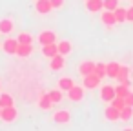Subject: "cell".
I'll list each match as a JSON object with an SVG mask.
<instances>
[{
	"instance_id": "1",
	"label": "cell",
	"mask_w": 133,
	"mask_h": 131,
	"mask_svg": "<svg viewBox=\"0 0 133 131\" xmlns=\"http://www.w3.org/2000/svg\"><path fill=\"white\" fill-rule=\"evenodd\" d=\"M100 80H102V78H100L97 73H89V75L82 77V86H84L86 89H95V87L100 86Z\"/></svg>"
},
{
	"instance_id": "2",
	"label": "cell",
	"mask_w": 133,
	"mask_h": 131,
	"mask_svg": "<svg viewBox=\"0 0 133 131\" xmlns=\"http://www.w3.org/2000/svg\"><path fill=\"white\" fill-rule=\"evenodd\" d=\"M115 96H117L115 86L106 84V86H102V87H100V100H102V102H111Z\"/></svg>"
},
{
	"instance_id": "3",
	"label": "cell",
	"mask_w": 133,
	"mask_h": 131,
	"mask_svg": "<svg viewBox=\"0 0 133 131\" xmlns=\"http://www.w3.org/2000/svg\"><path fill=\"white\" fill-rule=\"evenodd\" d=\"M64 66H66V58H64V55L57 53L55 57L49 58V69H51V71H60V69H64Z\"/></svg>"
},
{
	"instance_id": "4",
	"label": "cell",
	"mask_w": 133,
	"mask_h": 131,
	"mask_svg": "<svg viewBox=\"0 0 133 131\" xmlns=\"http://www.w3.org/2000/svg\"><path fill=\"white\" fill-rule=\"evenodd\" d=\"M17 116H18V111H17V107H15V106L2 107V120H4V122L11 124V122H15V120H17Z\"/></svg>"
},
{
	"instance_id": "5",
	"label": "cell",
	"mask_w": 133,
	"mask_h": 131,
	"mask_svg": "<svg viewBox=\"0 0 133 131\" xmlns=\"http://www.w3.org/2000/svg\"><path fill=\"white\" fill-rule=\"evenodd\" d=\"M68 98L71 100V102H80L82 98H84V86H73L69 91H68Z\"/></svg>"
},
{
	"instance_id": "6",
	"label": "cell",
	"mask_w": 133,
	"mask_h": 131,
	"mask_svg": "<svg viewBox=\"0 0 133 131\" xmlns=\"http://www.w3.org/2000/svg\"><path fill=\"white\" fill-rule=\"evenodd\" d=\"M35 9L38 15H48L53 6H51V0H35Z\"/></svg>"
},
{
	"instance_id": "7",
	"label": "cell",
	"mask_w": 133,
	"mask_h": 131,
	"mask_svg": "<svg viewBox=\"0 0 133 131\" xmlns=\"http://www.w3.org/2000/svg\"><path fill=\"white\" fill-rule=\"evenodd\" d=\"M100 20H102V24H104V26H108V27L115 26V24H117V17H115V11L104 9V11H102V15H100Z\"/></svg>"
},
{
	"instance_id": "8",
	"label": "cell",
	"mask_w": 133,
	"mask_h": 131,
	"mask_svg": "<svg viewBox=\"0 0 133 131\" xmlns=\"http://www.w3.org/2000/svg\"><path fill=\"white\" fill-rule=\"evenodd\" d=\"M4 51L8 55H17V49H18V40L17 38H6L4 44H2Z\"/></svg>"
},
{
	"instance_id": "9",
	"label": "cell",
	"mask_w": 133,
	"mask_h": 131,
	"mask_svg": "<svg viewBox=\"0 0 133 131\" xmlns=\"http://www.w3.org/2000/svg\"><path fill=\"white\" fill-rule=\"evenodd\" d=\"M104 116H106V120H109V122H115V120H120V109H117L115 106H108L106 107V111H104Z\"/></svg>"
},
{
	"instance_id": "10",
	"label": "cell",
	"mask_w": 133,
	"mask_h": 131,
	"mask_svg": "<svg viewBox=\"0 0 133 131\" xmlns=\"http://www.w3.org/2000/svg\"><path fill=\"white\" fill-rule=\"evenodd\" d=\"M53 120H55L57 124H68V122L71 120V113L66 111V109L55 111V113H53Z\"/></svg>"
},
{
	"instance_id": "11",
	"label": "cell",
	"mask_w": 133,
	"mask_h": 131,
	"mask_svg": "<svg viewBox=\"0 0 133 131\" xmlns=\"http://www.w3.org/2000/svg\"><path fill=\"white\" fill-rule=\"evenodd\" d=\"M86 9L89 13H98L104 9V0H86Z\"/></svg>"
},
{
	"instance_id": "12",
	"label": "cell",
	"mask_w": 133,
	"mask_h": 131,
	"mask_svg": "<svg viewBox=\"0 0 133 131\" xmlns=\"http://www.w3.org/2000/svg\"><path fill=\"white\" fill-rule=\"evenodd\" d=\"M38 42H40L42 46L53 44V42H57V35H55L53 31H42V33L38 35Z\"/></svg>"
},
{
	"instance_id": "13",
	"label": "cell",
	"mask_w": 133,
	"mask_h": 131,
	"mask_svg": "<svg viewBox=\"0 0 133 131\" xmlns=\"http://www.w3.org/2000/svg\"><path fill=\"white\" fill-rule=\"evenodd\" d=\"M93 71H95V62L84 60V62L78 64V73H80V77H86V75H89V73H93Z\"/></svg>"
},
{
	"instance_id": "14",
	"label": "cell",
	"mask_w": 133,
	"mask_h": 131,
	"mask_svg": "<svg viewBox=\"0 0 133 131\" xmlns=\"http://www.w3.org/2000/svg\"><path fill=\"white\" fill-rule=\"evenodd\" d=\"M53 106H55V104H53V100L49 98V95H48V93H42L40 98H38V107H40L42 111H49Z\"/></svg>"
},
{
	"instance_id": "15",
	"label": "cell",
	"mask_w": 133,
	"mask_h": 131,
	"mask_svg": "<svg viewBox=\"0 0 133 131\" xmlns=\"http://www.w3.org/2000/svg\"><path fill=\"white\" fill-rule=\"evenodd\" d=\"M31 53H33V44H20V42H18L17 55H18L20 58H28V57H31Z\"/></svg>"
},
{
	"instance_id": "16",
	"label": "cell",
	"mask_w": 133,
	"mask_h": 131,
	"mask_svg": "<svg viewBox=\"0 0 133 131\" xmlns=\"http://www.w3.org/2000/svg\"><path fill=\"white\" fill-rule=\"evenodd\" d=\"M13 29H15V24H13L11 18H2V20H0V33L9 35Z\"/></svg>"
},
{
	"instance_id": "17",
	"label": "cell",
	"mask_w": 133,
	"mask_h": 131,
	"mask_svg": "<svg viewBox=\"0 0 133 131\" xmlns=\"http://www.w3.org/2000/svg\"><path fill=\"white\" fill-rule=\"evenodd\" d=\"M57 47H58V53L60 55H69L71 51H73V46H71V42L69 40H60V42H57Z\"/></svg>"
},
{
	"instance_id": "18",
	"label": "cell",
	"mask_w": 133,
	"mask_h": 131,
	"mask_svg": "<svg viewBox=\"0 0 133 131\" xmlns=\"http://www.w3.org/2000/svg\"><path fill=\"white\" fill-rule=\"evenodd\" d=\"M42 53H44V57H46V58H51V57H55V55L58 53V47H57V42H53V44H46V46H42Z\"/></svg>"
},
{
	"instance_id": "19",
	"label": "cell",
	"mask_w": 133,
	"mask_h": 131,
	"mask_svg": "<svg viewBox=\"0 0 133 131\" xmlns=\"http://www.w3.org/2000/svg\"><path fill=\"white\" fill-rule=\"evenodd\" d=\"M118 71H120V64H117V62H109V64H106V73H108V77L109 78H117V75H118Z\"/></svg>"
},
{
	"instance_id": "20",
	"label": "cell",
	"mask_w": 133,
	"mask_h": 131,
	"mask_svg": "<svg viewBox=\"0 0 133 131\" xmlns=\"http://www.w3.org/2000/svg\"><path fill=\"white\" fill-rule=\"evenodd\" d=\"M129 87H131V82H129V80H126V82H120V84L115 87V91H117V95H118V96H124V98H126V96H128V93L131 91Z\"/></svg>"
},
{
	"instance_id": "21",
	"label": "cell",
	"mask_w": 133,
	"mask_h": 131,
	"mask_svg": "<svg viewBox=\"0 0 133 131\" xmlns=\"http://www.w3.org/2000/svg\"><path fill=\"white\" fill-rule=\"evenodd\" d=\"M73 86H75V80L69 78V77H62V78L58 80V87H60L62 91H69Z\"/></svg>"
},
{
	"instance_id": "22",
	"label": "cell",
	"mask_w": 133,
	"mask_h": 131,
	"mask_svg": "<svg viewBox=\"0 0 133 131\" xmlns=\"http://www.w3.org/2000/svg\"><path fill=\"white\" fill-rule=\"evenodd\" d=\"M48 95H49V98L53 100V104H60V102H62V98H64V95H62V89H60V87H58V89L49 91Z\"/></svg>"
},
{
	"instance_id": "23",
	"label": "cell",
	"mask_w": 133,
	"mask_h": 131,
	"mask_svg": "<svg viewBox=\"0 0 133 131\" xmlns=\"http://www.w3.org/2000/svg\"><path fill=\"white\" fill-rule=\"evenodd\" d=\"M115 80H118V82H126V80H129V67L120 66V71H118V75H117Z\"/></svg>"
},
{
	"instance_id": "24",
	"label": "cell",
	"mask_w": 133,
	"mask_h": 131,
	"mask_svg": "<svg viewBox=\"0 0 133 131\" xmlns=\"http://www.w3.org/2000/svg\"><path fill=\"white\" fill-rule=\"evenodd\" d=\"M0 106H2V107L15 106V100H13V96H11V95H8V93H2V95H0Z\"/></svg>"
},
{
	"instance_id": "25",
	"label": "cell",
	"mask_w": 133,
	"mask_h": 131,
	"mask_svg": "<svg viewBox=\"0 0 133 131\" xmlns=\"http://www.w3.org/2000/svg\"><path fill=\"white\" fill-rule=\"evenodd\" d=\"M133 118V106H126L122 111H120V120H131Z\"/></svg>"
},
{
	"instance_id": "26",
	"label": "cell",
	"mask_w": 133,
	"mask_h": 131,
	"mask_svg": "<svg viewBox=\"0 0 133 131\" xmlns=\"http://www.w3.org/2000/svg\"><path fill=\"white\" fill-rule=\"evenodd\" d=\"M111 106H115L117 109H120V111H122L128 104H126V98H124V96H118V95H117V96L111 100Z\"/></svg>"
},
{
	"instance_id": "27",
	"label": "cell",
	"mask_w": 133,
	"mask_h": 131,
	"mask_svg": "<svg viewBox=\"0 0 133 131\" xmlns=\"http://www.w3.org/2000/svg\"><path fill=\"white\" fill-rule=\"evenodd\" d=\"M17 40H18L20 44H33V35H31V33H20V35L17 37Z\"/></svg>"
},
{
	"instance_id": "28",
	"label": "cell",
	"mask_w": 133,
	"mask_h": 131,
	"mask_svg": "<svg viewBox=\"0 0 133 131\" xmlns=\"http://www.w3.org/2000/svg\"><path fill=\"white\" fill-rule=\"evenodd\" d=\"M93 73H97L100 78L108 77V73H106V64H104V62H98V64H95V71H93Z\"/></svg>"
},
{
	"instance_id": "29",
	"label": "cell",
	"mask_w": 133,
	"mask_h": 131,
	"mask_svg": "<svg viewBox=\"0 0 133 131\" xmlns=\"http://www.w3.org/2000/svg\"><path fill=\"white\" fill-rule=\"evenodd\" d=\"M115 17H117V24L118 22H128L126 20V9L124 8H117L115 9Z\"/></svg>"
},
{
	"instance_id": "30",
	"label": "cell",
	"mask_w": 133,
	"mask_h": 131,
	"mask_svg": "<svg viewBox=\"0 0 133 131\" xmlns=\"http://www.w3.org/2000/svg\"><path fill=\"white\" fill-rule=\"evenodd\" d=\"M117 8H118V0H104V9L115 11Z\"/></svg>"
},
{
	"instance_id": "31",
	"label": "cell",
	"mask_w": 133,
	"mask_h": 131,
	"mask_svg": "<svg viewBox=\"0 0 133 131\" xmlns=\"http://www.w3.org/2000/svg\"><path fill=\"white\" fill-rule=\"evenodd\" d=\"M51 6H53V9H62L64 8V0H51Z\"/></svg>"
},
{
	"instance_id": "32",
	"label": "cell",
	"mask_w": 133,
	"mask_h": 131,
	"mask_svg": "<svg viewBox=\"0 0 133 131\" xmlns=\"http://www.w3.org/2000/svg\"><path fill=\"white\" fill-rule=\"evenodd\" d=\"M126 20H128V22H133V6H129V8L126 9Z\"/></svg>"
},
{
	"instance_id": "33",
	"label": "cell",
	"mask_w": 133,
	"mask_h": 131,
	"mask_svg": "<svg viewBox=\"0 0 133 131\" xmlns=\"http://www.w3.org/2000/svg\"><path fill=\"white\" fill-rule=\"evenodd\" d=\"M126 104H128V106H133V91L128 93V96H126Z\"/></svg>"
},
{
	"instance_id": "34",
	"label": "cell",
	"mask_w": 133,
	"mask_h": 131,
	"mask_svg": "<svg viewBox=\"0 0 133 131\" xmlns=\"http://www.w3.org/2000/svg\"><path fill=\"white\" fill-rule=\"evenodd\" d=\"M0 118H2V106H0Z\"/></svg>"
},
{
	"instance_id": "35",
	"label": "cell",
	"mask_w": 133,
	"mask_h": 131,
	"mask_svg": "<svg viewBox=\"0 0 133 131\" xmlns=\"http://www.w3.org/2000/svg\"><path fill=\"white\" fill-rule=\"evenodd\" d=\"M0 89H2V80H0Z\"/></svg>"
}]
</instances>
